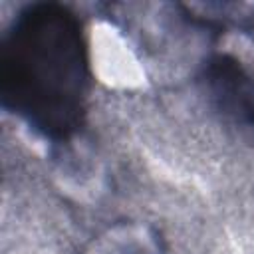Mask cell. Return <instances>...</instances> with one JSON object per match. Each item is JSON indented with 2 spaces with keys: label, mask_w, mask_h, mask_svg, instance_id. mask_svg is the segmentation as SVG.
Here are the masks:
<instances>
[{
  "label": "cell",
  "mask_w": 254,
  "mask_h": 254,
  "mask_svg": "<svg viewBox=\"0 0 254 254\" xmlns=\"http://www.w3.org/2000/svg\"><path fill=\"white\" fill-rule=\"evenodd\" d=\"M208 103L226 119L254 129V75L230 54H212L198 71Z\"/></svg>",
  "instance_id": "7a4b0ae2"
},
{
  "label": "cell",
  "mask_w": 254,
  "mask_h": 254,
  "mask_svg": "<svg viewBox=\"0 0 254 254\" xmlns=\"http://www.w3.org/2000/svg\"><path fill=\"white\" fill-rule=\"evenodd\" d=\"M91 85L83 26L60 2H34L8 26L0 46L4 109L50 141L77 133Z\"/></svg>",
  "instance_id": "6da1fadb"
}]
</instances>
